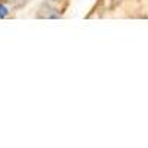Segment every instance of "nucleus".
Wrapping results in <instances>:
<instances>
[{"instance_id": "f257e3e1", "label": "nucleus", "mask_w": 148, "mask_h": 148, "mask_svg": "<svg viewBox=\"0 0 148 148\" xmlns=\"http://www.w3.org/2000/svg\"><path fill=\"white\" fill-rule=\"evenodd\" d=\"M6 16H8V8L3 3H0V19H3Z\"/></svg>"}]
</instances>
